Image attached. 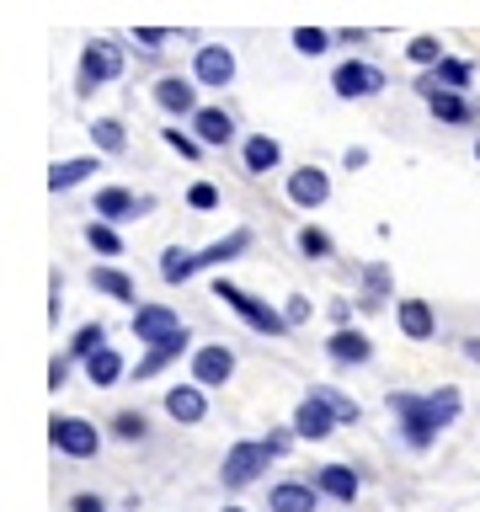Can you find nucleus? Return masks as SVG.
Segmentation results:
<instances>
[{"mask_svg": "<svg viewBox=\"0 0 480 512\" xmlns=\"http://www.w3.org/2000/svg\"><path fill=\"white\" fill-rule=\"evenodd\" d=\"M198 267H203L198 251H176V246H171L166 256H160V278H166V283H187Z\"/></svg>", "mask_w": 480, "mask_h": 512, "instance_id": "23", "label": "nucleus"}, {"mask_svg": "<svg viewBox=\"0 0 480 512\" xmlns=\"http://www.w3.org/2000/svg\"><path fill=\"white\" fill-rule=\"evenodd\" d=\"M331 427H336L331 400L320 395V390H310V395L299 400V411H294V432H299V438H310V443H320V438H331Z\"/></svg>", "mask_w": 480, "mask_h": 512, "instance_id": "5", "label": "nucleus"}, {"mask_svg": "<svg viewBox=\"0 0 480 512\" xmlns=\"http://www.w3.org/2000/svg\"><path fill=\"white\" fill-rule=\"evenodd\" d=\"M475 160H480V139H475Z\"/></svg>", "mask_w": 480, "mask_h": 512, "instance_id": "46", "label": "nucleus"}, {"mask_svg": "<svg viewBox=\"0 0 480 512\" xmlns=\"http://www.w3.org/2000/svg\"><path fill=\"white\" fill-rule=\"evenodd\" d=\"M192 70H198L203 86H230V80H235V54H230V48H219V43H208V48H198Z\"/></svg>", "mask_w": 480, "mask_h": 512, "instance_id": "11", "label": "nucleus"}, {"mask_svg": "<svg viewBox=\"0 0 480 512\" xmlns=\"http://www.w3.org/2000/svg\"><path fill=\"white\" fill-rule=\"evenodd\" d=\"M427 411H432V422H438V427H448L459 416V390H432L427 395Z\"/></svg>", "mask_w": 480, "mask_h": 512, "instance_id": "27", "label": "nucleus"}, {"mask_svg": "<svg viewBox=\"0 0 480 512\" xmlns=\"http://www.w3.org/2000/svg\"><path fill=\"white\" fill-rule=\"evenodd\" d=\"M315 486H320V496H331V502H358V470H347V464L315 470Z\"/></svg>", "mask_w": 480, "mask_h": 512, "instance_id": "14", "label": "nucleus"}, {"mask_svg": "<svg viewBox=\"0 0 480 512\" xmlns=\"http://www.w3.org/2000/svg\"><path fill=\"white\" fill-rule=\"evenodd\" d=\"M80 70H86V80H118L123 75V54L112 43H91L86 59H80Z\"/></svg>", "mask_w": 480, "mask_h": 512, "instance_id": "16", "label": "nucleus"}, {"mask_svg": "<svg viewBox=\"0 0 480 512\" xmlns=\"http://www.w3.org/2000/svg\"><path fill=\"white\" fill-rule=\"evenodd\" d=\"M427 107H432V118H443V123H464V118H470V102H464L454 86H427Z\"/></svg>", "mask_w": 480, "mask_h": 512, "instance_id": "18", "label": "nucleus"}, {"mask_svg": "<svg viewBox=\"0 0 480 512\" xmlns=\"http://www.w3.org/2000/svg\"><path fill=\"white\" fill-rule=\"evenodd\" d=\"M326 352H331L336 363H368V358H374V342H368L363 331H347V326H342V331L331 336Z\"/></svg>", "mask_w": 480, "mask_h": 512, "instance_id": "19", "label": "nucleus"}, {"mask_svg": "<svg viewBox=\"0 0 480 512\" xmlns=\"http://www.w3.org/2000/svg\"><path fill=\"white\" fill-rule=\"evenodd\" d=\"M96 214H102V219H134L139 198H134V192H123V187H102V192H96Z\"/></svg>", "mask_w": 480, "mask_h": 512, "instance_id": "21", "label": "nucleus"}, {"mask_svg": "<svg viewBox=\"0 0 480 512\" xmlns=\"http://www.w3.org/2000/svg\"><path fill=\"white\" fill-rule=\"evenodd\" d=\"M96 288L112 294V299H123V304H134V283H128L118 267H96Z\"/></svg>", "mask_w": 480, "mask_h": 512, "instance_id": "26", "label": "nucleus"}, {"mask_svg": "<svg viewBox=\"0 0 480 512\" xmlns=\"http://www.w3.org/2000/svg\"><path fill=\"white\" fill-rule=\"evenodd\" d=\"M299 251H304V256H326V251H331V240L320 235V230H304V235H299Z\"/></svg>", "mask_w": 480, "mask_h": 512, "instance_id": "39", "label": "nucleus"}, {"mask_svg": "<svg viewBox=\"0 0 480 512\" xmlns=\"http://www.w3.org/2000/svg\"><path fill=\"white\" fill-rule=\"evenodd\" d=\"M176 331H187V326H182L176 310H166V304H139L134 310V336L139 342H166V336H176Z\"/></svg>", "mask_w": 480, "mask_h": 512, "instance_id": "8", "label": "nucleus"}, {"mask_svg": "<svg viewBox=\"0 0 480 512\" xmlns=\"http://www.w3.org/2000/svg\"><path fill=\"white\" fill-rule=\"evenodd\" d=\"M48 438L64 459H96V448H102V432H96L86 416H54L48 422Z\"/></svg>", "mask_w": 480, "mask_h": 512, "instance_id": "2", "label": "nucleus"}, {"mask_svg": "<svg viewBox=\"0 0 480 512\" xmlns=\"http://www.w3.org/2000/svg\"><path fill=\"white\" fill-rule=\"evenodd\" d=\"M187 352V331H176V336H166V342H150V352L139 358V368H134V379H155L166 363H176Z\"/></svg>", "mask_w": 480, "mask_h": 512, "instance_id": "13", "label": "nucleus"}, {"mask_svg": "<svg viewBox=\"0 0 480 512\" xmlns=\"http://www.w3.org/2000/svg\"><path fill=\"white\" fill-rule=\"evenodd\" d=\"M224 512H246V507H224Z\"/></svg>", "mask_w": 480, "mask_h": 512, "instance_id": "45", "label": "nucleus"}, {"mask_svg": "<svg viewBox=\"0 0 480 512\" xmlns=\"http://www.w3.org/2000/svg\"><path fill=\"white\" fill-rule=\"evenodd\" d=\"M214 294H219L224 304H235L240 320H246L251 331H267V336H283V331H288V315H272L262 299H251V294H246V288H235V283H224V278H219V283H214Z\"/></svg>", "mask_w": 480, "mask_h": 512, "instance_id": "3", "label": "nucleus"}, {"mask_svg": "<svg viewBox=\"0 0 480 512\" xmlns=\"http://www.w3.org/2000/svg\"><path fill=\"white\" fill-rule=\"evenodd\" d=\"M86 379L96 384V390H107V384H118V379H123V358H118L112 347L91 352V358H86Z\"/></svg>", "mask_w": 480, "mask_h": 512, "instance_id": "20", "label": "nucleus"}, {"mask_svg": "<svg viewBox=\"0 0 480 512\" xmlns=\"http://www.w3.org/2000/svg\"><path fill=\"white\" fill-rule=\"evenodd\" d=\"M230 374H235V352L224 347V342H208V347L192 352V379H198L203 390H214V384H230Z\"/></svg>", "mask_w": 480, "mask_h": 512, "instance_id": "6", "label": "nucleus"}, {"mask_svg": "<svg viewBox=\"0 0 480 512\" xmlns=\"http://www.w3.org/2000/svg\"><path fill=\"white\" fill-rule=\"evenodd\" d=\"M272 166H278V144H272L267 134H262V139H246V171L262 176V171H272Z\"/></svg>", "mask_w": 480, "mask_h": 512, "instance_id": "25", "label": "nucleus"}, {"mask_svg": "<svg viewBox=\"0 0 480 512\" xmlns=\"http://www.w3.org/2000/svg\"><path fill=\"white\" fill-rule=\"evenodd\" d=\"M160 139H166V144H171L176 155H187V160H198V155H203L198 134H182V128H166V134H160Z\"/></svg>", "mask_w": 480, "mask_h": 512, "instance_id": "32", "label": "nucleus"}, {"mask_svg": "<svg viewBox=\"0 0 480 512\" xmlns=\"http://www.w3.org/2000/svg\"><path fill=\"white\" fill-rule=\"evenodd\" d=\"M320 395L331 400V411H336V422H358V406H352V400H342L336 390H326V384H320Z\"/></svg>", "mask_w": 480, "mask_h": 512, "instance_id": "38", "label": "nucleus"}, {"mask_svg": "<svg viewBox=\"0 0 480 512\" xmlns=\"http://www.w3.org/2000/svg\"><path fill=\"white\" fill-rule=\"evenodd\" d=\"M155 102L166 112H192V86L182 75H166V80H155Z\"/></svg>", "mask_w": 480, "mask_h": 512, "instance_id": "22", "label": "nucleus"}, {"mask_svg": "<svg viewBox=\"0 0 480 512\" xmlns=\"http://www.w3.org/2000/svg\"><path fill=\"white\" fill-rule=\"evenodd\" d=\"M326 32H320V27H299L294 32V48H299V54H326Z\"/></svg>", "mask_w": 480, "mask_h": 512, "instance_id": "33", "label": "nucleus"}, {"mask_svg": "<svg viewBox=\"0 0 480 512\" xmlns=\"http://www.w3.org/2000/svg\"><path fill=\"white\" fill-rule=\"evenodd\" d=\"M70 512H107V507H102V496H75Z\"/></svg>", "mask_w": 480, "mask_h": 512, "instance_id": "43", "label": "nucleus"}, {"mask_svg": "<svg viewBox=\"0 0 480 512\" xmlns=\"http://www.w3.org/2000/svg\"><path fill=\"white\" fill-rule=\"evenodd\" d=\"M86 240H91V251H102V256H118V251H123L118 230H107V224H91V230H86Z\"/></svg>", "mask_w": 480, "mask_h": 512, "instance_id": "31", "label": "nucleus"}, {"mask_svg": "<svg viewBox=\"0 0 480 512\" xmlns=\"http://www.w3.org/2000/svg\"><path fill=\"white\" fill-rule=\"evenodd\" d=\"M166 416H171V422H182V427H192V422H203V416H208L203 384L192 379V384H176V390H166Z\"/></svg>", "mask_w": 480, "mask_h": 512, "instance_id": "9", "label": "nucleus"}, {"mask_svg": "<svg viewBox=\"0 0 480 512\" xmlns=\"http://www.w3.org/2000/svg\"><path fill=\"white\" fill-rule=\"evenodd\" d=\"M390 411L400 416V438H406L411 448H432V438H438V422H432V411H427V395H406V390H395L390 395Z\"/></svg>", "mask_w": 480, "mask_h": 512, "instance_id": "1", "label": "nucleus"}, {"mask_svg": "<svg viewBox=\"0 0 480 512\" xmlns=\"http://www.w3.org/2000/svg\"><path fill=\"white\" fill-rule=\"evenodd\" d=\"M411 59H416V64H443L438 38H411Z\"/></svg>", "mask_w": 480, "mask_h": 512, "instance_id": "36", "label": "nucleus"}, {"mask_svg": "<svg viewBox=\"0 0 480 512\" xmlns=\"http://www.w3.org/2000/svg\"><path fill=\"white\" fill-rule=\"evenodd\" d=\"M331 86H336V96H374L379 86H384V75L374 70V64H363V59H347V64H336V75H331Z\"/></svg>", "mask_w": 480, "mask_h": 512, "instance_id": "7", "label": "nucleus"}, {"mask_svg": "<svg viewBox=\"0 0 480 512\" xmlns=\"http://www.w3.org/2000/svg\"><path fill=\"white\" fill-rule=\"evenodd\" d=\"M102 347H107V331H102V326H80V331H75V342H70V358L86 363L91 352H102Z\"/></svg>", "mask_w": 480, "mask_h": 512, "instance_id": "28", "label": "nucleus"}, {"mask_svg": "<svg viewBox=\"0 0 480 512\" xmlns=\"http://www.w3.org/2000/svg\"><path fill=\"white\" fill-rule=\"evenodd\" d=\"M299 438V432H267V448H272V459H278V454H288V443H294Z\"/></svg>", "mask_w": 480, "mask_h": 512, "instance_id": "40", "label": "nucleus"}, {"mask_svg": "<svg viewBox=\"0 0 480 512\" xmlns=\"http://www.w3.org/2000/svg\"><path fill=\"white\" fill-rule=\"evenodd\" d=\"M464 358H475V363H480V336H470V342H464Z\"/></svg>", "mask_w": 480, "mask_h": 512, "instance_id": "44", "label": "nucleus"}, {"mask_svg": "<svg viewBox=\"0 0 480 512\" xmlns=\"http://www.w3.org/2000/svg\"><path fill=\"white\" fill-rule=\"evenodd\" d=\"M235 251H246V235H230V240H219V246H208L198 256H203V267H214V262H224V256H235Z\"/></svg>", "mask_w": 480, "mask_h": 512, "instance_id": "34", "label": "nucleus"}, {"mask_svg": "<svg viewBox=\"0 0 480 512\" xmlns=\"http://www.w3.org/2000/svg\"><path fill=\"white\" fill-rule=\"evenodd\" d=\"M192 134H198L203 144H230L235 139V123H230V112H224V107H198Z\"/></svg>", "mask_w": 480, "mask_h": 512, "instance_id": "15", "label": "nucleus"}, {"mask_svg": "<svg viewBox=\"0 0 480 512\" xmlns=\"http://www.w3.org/2000/svg\"><path fill=\"white\" fill-rule=\"evenodd\" d=\"M315 502H320V486H315V480H278V486H272V496H267L272 512H315Z\"/></svg>", "mask_w": 480, "mask_h": 512, "instance_id": "10", "label": "nucleus"}, {"mask_svg": "<svg viewBox=\"0 0 480 512\" xmlns=\"http://www.w3.org/2000/svg\"><path fill=\"white\" fill-rule=\"evenodd\" d=\"M438 80H443V86H454V91H459L464 80H470V64H464V59H443V64H438Z\"/></svg>", "mask_w": 480, "mask_h": 512, "instance_id": "35", "label": "nucleus"}, {"mask_svg": "<svg viewBox=\"0 0 480 512\" xmlns=\"http://www.w3.org/2000/svg\"><path fill=\"white\" fill-rule=\"evenodd\" d=\"M187 203H192V208H219V187H214V182H198V187L187 192Z\"/></svg>", "mask_w": 480, "mask_h": 512, "instance_id": "37", "label": "nucleus"}, {"mask_svg": "<svg viewBox=\"0 0 480 512\" xmlns=\"http://www.w3.org/2000/svg\"><path fill=\"white\" fill-rule=\"evenodd\" d=\"M70 363H75V358H59L54 368H48V384H54V390H59L64 379H70Z\"/></svg>", "mask_w": 480, "mask_h": 512, "instance_id": "42", "label": "nucleus"}, {"mask_svg": "<svg viewBox=\"0 0 480 512\" xmlns=\"http://www.w3.org/2000/svg\"><path fill=\"white\" fill-rule=\"evenodd\" d=\"M326 192H331V182H326V171H320V166H299L294 176H288V198H294L299 208H320V203H326Z\"/></svg>", "mask_w": 480, "mask_h": 512, "instance_id": "12", "label": "nucleus"}, {"mask_svg": "<svg viewBox=\"0 0 480 512\" xmlns=\"http://www.w3.org/2000/svg\"><path fill=\"white\" fill-rule=\"evenodd\" d=\"M112 432H118L123 443H139L144 432H150V422H144V411H118L112 416Z\"/></svg>", "mask_w": 480, "mask_h": 512, "instance_id": "29", "label": "nucleus"}, {"mask_svg": "<svg viewBox=\"0 0 480 512\" xmlns=\"http://www.w3.org/2000/svg\"><path fill=\"white\" fill-rule=\"evenodd\" d=\"M91 139L102 144L107 155H123V123H112V118H102V123L91 128Z\"/></svg>", "mask_w": 480, "mask_h": 512, "instance_id": "30", "label": "nucleus"}, {"mask_svg": "<svg viewBox=\"0 0 480 512\" xmlns=\"http://www.w3.org/2000/svg\"><path fill=\"white\" fill-rule=\"evenodd\" d=\"M395 315H400V331H406L411 342H427V336L438 331V315H432L422 299H400V310H395Z\"/></svg>", "mask_w": 480, "mask_h": 512, "instance_id": "17", "label": "nucleus"}, {"mask_svg": "<svg viewBox=\"0 0 480 512\" xmlns=\"http://www.w3.org/2000/svg\"><path fill=\"white\" fill-rule=\"evenodd\" d=\"M288 326H304V320H310V304H304V299H288Z\"/></svg>", "mask_w": 480, "mask_h": 512, "instance_id": "41", "label": "nucleus"}, {"mask_svg": "<svg viewBox=\"0 0 480 512\" xmlns=\"http://www.w3.org/2000/svg\"><path fill=\"white\" fill-rule=\"evenodd\" d=\"M267 459H272V448H267V443H235L230 454H224L219 480H224L230 491H240V486H251V480H262Z\"/></svg>", "mask_w": 480, "mask_h": 512, "instance_id": "4", "label": "nucleus"}, {"mask_svg": "<svg viewBox=\"0 0 480 512\" xmlns=\"http://www.w3.org/2000/svg\"><path fill=\"white\" fill-rule=\"evenodd\" d=\"M86 176H96V160H59V166L48 171V187H54V192H70L75 182H86Z\"/></svg>", "mask_w": 480, "mask_h": 512, "instance_id": "24", "label": "nucleus"}]
</instances>
